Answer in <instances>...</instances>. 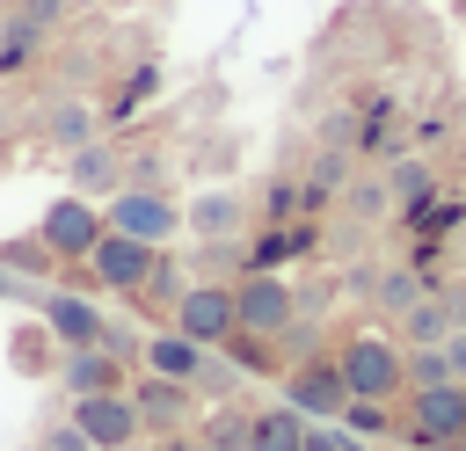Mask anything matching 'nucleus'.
Segmentation results:
<instances>
[{"label":"nucleus","mask_w":466,"mask_h":451,"mask_svg":"<svg viewBox=\"0 0 466 451\" xmlns=\"http://www.w3.org/2000/svg\"><path fill=\"white\" fill-rule=\"evenodd\" d=\"M335 371L350 386V400H400L408 393V349L393 335H342L335 342Z\"/></svg>","instance_id":"obj_1"},{"label":"nucleus","mask_w":466,"mask_h":451,"mask_svg":"<svg viewBox=\"0 0 466 451\" xmlns=\"http://www.w3.org/2000/svg\"><path fill=\"white\" fill-rule=\"evenodd\" d=\"M102 218H109L116 233L146 240V247H175V233H182V196H175L167 182H124V189L102 204Z\"/></svg>","instance_id":"obj_2"},{"label":"nucleus","mask_w":466,"mask_h":451,"mask_svg":"<svg viewBox=\"0 0 466 451\" xmlns=\"http://www.w3.org/2000/svg\"><path fill=\"white\" fill-rule=\"evenodd\" d=\"M459 429H466V386H459V378H451V386H415V393H400V436H393V444H408V451H444Z\"/></svg>","instance_id":"obj_3"},{"label":"nucleus","mask_w":466,"mask_h":451,"mask_svg":"<svg viewBox=\"0 0 466 451\" xmlns=\"http://www.w3.org/2000/svg\"><path fill=\"white\" fill-rule=\"evenodd\" d=\"M102 233H109L102 204H95V196H73V189H66V196H51V204H44V218H36V240L58 255V276H66V269H80V262L95 255V240H102Z\"/></svg>","instance_id":"obj_4"},{"label":"nucleus","mask_w":466,"mask_h":451,"mask_svg":"<svg viewBox=\"0 0 466 451\" xmlns=\"http://www.w3.org/2000/svg\"><path fill=\"white\" fill-rule=\"evenodd\" d=\"M233 320L248 327V335H269V342H284L306 313H299V284L291 276H277V269H248L240 284H233Z\"/></svg>","instance_id":"obj_5"},{"label":"nucleus","mask_w":466,"mask_h":451,"mask_svg":"<svg viewBox=\"0 0 466 451\" xmlns=\"http://www.w3.org/2000/svg\"><path fill=\"white\" fill-rule=\"evenodd\" d=\"M277 386H284V407H299L306 422H335V415L350 407V386H342V371H335V349H306V356H291Z\"/></svg>","instance_id":"obj_6"},{"label":"nucleus","mask_w":466,"mask_h":451,"mask_svg":"<svg viewBox=\"0 0 466 451\" xmlns=\"http://www.w3.org/2000/svg\"><path fill=\"white\" fill-rule=\"evenodd\" d=\"M36 320L58 335V349H109V335H116V320H109L87 291H66V284H51V291H44Z\"/></svg>","instance_id":"obj_7"},{"label":"nucleus","mask_w":466,"mask_h":451,"mask_svg":"<svg viewBox=\"0 0 466 451\" xmlns=\"http://www.w3.org/2000/svg\"><path fill=\"white\" fill-rule=\"evenodd\" d=\"M131 407H138V422H146V444H153V436H189L197 415H204L197 386H175V378H153V371L131 378Z\"/></svg>","instance_id":"obj_8"},{"label":"nucleus","mask_w":466,"mask_h":451,"mask_svg":"<svg viewBox=\"0 0 466 451\" xmlns=\"http://www.w3.org/2000/svg\"><path fill=\"white\" fill-rule=\"evenodd\" d=\"M66 415L87 429L95 451H138L146 444V422H138L131 393H87V400H66Z\"/></svg>","instance_id":"obj_9"},{"label":"nucleus","mask_w":466,"mask_h":451,"mask_svg":"<svg viewBox=\"0 0 466 451\" xmlns=\"http://www.w3.org/2000/svg\"><path fill=\"white\" fill-rule=\"evenodd\" d=\"M153 255L160 247H146V240H131V233H102L95 240V255H87V284L95 291H116V298H131L138 284H146V269H153Z\"/></svg>","instance_id":"obj_10"},{"label":"nucleus","mask_w":466,"mask_h":451,"mask_svg":"<svg viewBox=\"0 0 466 451\" xmlns=\"http://www.w3.org/2000/svg\"><path fill=\"white\" fill-rule=\"evenodd\" d=\"M138 364L124 349H66L58 356V393L66 400H87V393H131Z\"/></svg>","instance_id":"obj_11"},{"label":"nucleus","mask_w":466,"mask_h":451,"mask_svg":"<svg viewBox=\"0 0 466 451\" xmlns=\"http://www.w3.org/2000/svg\"><path fill=\"white\" fill-rule=\"evenodd\" d=\"M167 327H182V335L204 342V349H226V335L240 327V320H233V284H204V276H197V284L182 291V306H175Z\"/></svg>","instance_id":"obj_12"},{"label":"nucleus","mask_w":466,"mask_h":451,"mask_svg":"<svg viewBox=\"0 0 466 451\" xmlns=\"http://www.w3.org/2000/svg\"><path fill=\"white\" fill-rule=\"evenodd\" d=\"M58 175H66L73 196H116L124 175H131V160H124L116 138H87V145H73V153L58 160Z\"/></svg>","instance_id":"obj_13"},{"label":"nucleus","mask_w":466,"mask_h":451,"mask_svg":"<svg viewBox=\"0 0 466 451\" xmlns=\"http://www.w3.org/2000/svg\"><path fill=\"white\" fill-rule=\"evenodd\" d=\"M248 196L233 189V182H211V189H197L189 204H182V233H197V240H248Z\"/></svg>","instance_id":"obj_14"},{"label":"nucleus","mask_w":466,"mask_h":451,"mask_svg":"<svg viewBox=\"0 0 466 451\" xmlns=\"http://www.w3.org/2000/svg\"><path fill=\"white\" fill-rule=\"evenodd\" d=\"M189 284H197V276H189V255H175V247H160V255H153V269H146V284L131 291V306H138V320H153V327H167Z\"/></svg>","instance_id":"obj_15"},{"label":"nucleus","mask_w":466,"mask_h":451,"mask_svg":"<svg viewBox=\"0 0 466 451\" xmlns=\"http://www.w3.org/2000/svg\"><path fill=\"white\" fill-rule=\"evenodd\" d=\"M204 364H211V349H204V342H189L182 327H153V335L138 342V371H153V378L197 386V378H204Z\"/></svg>","instance_id":"obj_16"},{"label":"nucleus","mask_w":466,"mask_h":451,"mask_svg":"<svg viewBox=\"0 0 466 451\" xmlns=\"http://www.w3.org/2000/svg\"><path fill=\"white\" fill-rule=\"evenodd\" d=\"M204 451H255V407H240V400H211L204 415H197V429H189Z\"/></svg>","instance_id":"obj_17"},{"label":"nucleus","mask_w":466,"mask_h":451,"mask_svg":"<svg viewBox=\"0 0 466 451\" xmlns=\"http://www.w3.org/2000/svg\"><path fill=\"white\" fill-rule=\"evenodd\" d=\"M58 356H66V349H58V335H51L44 320H22V327L7 335V364H15L22 378H51Z\"/></svg>","instance_id":"obj_18"},{"label":"nucleus","mask_w":466,"mask_h":451,"mask_svg":"<svg viewBox=\"0 0 466 451\" xmlns=\"http://www.w3.org/2000/svg\"><path fill=\"white\" fill-rule=\"evenodd\" d=\"M226 356H233V371L240 378H284V342H269V335H248V327H233L226 335Z\"/></svg>","instance_id":"obj_19"},{"label":"nucleus","mask_w":466,"mask_h":451,"mask_svg":"<svg viewBox=\"0 0 466 451\" xmlns=\"http://www.w3.org/2000/svg\"><path fill=\"white\" fill-rule=\"evenodd\" d=\"M0 269L22 276V284H51V276H58V255H51V247L36 240V226H29V233H7V240H0Z\"/></svg>","instance_id":"obj_20"},{"label":"nucleus","mask_w":466,"mask_h":451,"mask_svg":"<svg viewBox=\"0 0 466 451\" xmlns=\"http://www.w3.org/2000/svg\"><path fill=\"white\" fill-rule=\"evenodd\" d=\"M386 196H393L400 218H415V211L437 196V167H430V160H393V167H386Z\"/></svg>","instance_id":"obj_21"},{"label":"nucleus","mask_w":466,"mask_h":451,"mask_svg":"<svg viewBox=\"0 0 466 451\" xmlns=\"http://www.w3.org/2000/svg\"><path fill=\"white\" fill-rule=\"evenodd\" d=\"M44 138H51L58 153H73V145L102 138V109H95V102H58V109L44 116Z\"/></svg>","instance_id":"obj_22"},{"label":"nucleus","mask_w":466,"mask_h":451,"mask_svg":"<svg viewBox=\"0 0 466 451\" xmlns=\"http://www.w3.org/2000/svg\"><path fill=\"white\" fill-rule=\"evenodd\" d=\"M422 298H430V284H422L415 269H400V262L371 276V313H386V320H400V313H408V306H422Z\"/></svg>","instance_id":"obj_23"},{"label":"nucleus","mask_w":466,"mask_h":451,"mask_svg":"<svg viewBox=\"0 0 466 451\" xmlns=\"http://www.w3.org/2000/svg\"><path fill=\"white\" fill-rule=\"evenodd\" d=\"M335 422H342L350 436H364V444H393V436H400V400H350Z\"/></svg>","instance_id":"obj_24"},{"label":"nucleus","mask_w":466,"mask_h":451,"mask_svg":"<svg viewBox=\"0 0 466 451\" xmlns=\"http://www.w3.org/2000/svg\"><path fill=\"white\" fill-rule=\"evenodd\" d=\"M255 451H306V415L299 407H255Z\"/></svg>","instance_id":"obj_25"},{"label":"nucleus","mask_w":466,"mask_h":451,"mask_svg":"<svg viewBox=\"0 0 466 451\" xmlns=\"http://www.w3.org/2000/svg\"><path fill=\"white\" fill-rule=\"evenodd\" d=\"M29 444H36V451H95V444H87V429H80L73 415H66V422H58V415H44Z\"/></svg>","instance_id":"obj_26"},{"label":"nucleus","mask_w":466,"mask_h":451,"mask_svg":"<svg viewBox=\"0 0 466 451\" xmlns=\"http://www.w3.org/2000/svg\"><path fill=\"white\" fill-rule=\"evenodd\" d=\"M342 211H350L357 226H379V218L393 211V196H386V182H364V189H350V196H342Z\"/></svg>","instance_id":"obj_27"},{"label":"nucleus","mask_w":466,"mask_h":451,"mask_svg":"<svg viewBox=\"0 0 466 451\" xmlns=\"http://www.w3.org/2000/svg\"><path fill=\"white\" fill-rule=\"evenodd\" d=\"M415 386H451L444 349H408V393H415Z\"/></svg>","instance_id":"obj_28"},{"label":"nucleus","mask_w":466,"mask_h":451,"mask_svg":"<svg viewBox=\"0 0 466 451\" xmlns=\"http://www.w3.org/2000/svg\"><path fill=\"white\" fill-rule=\"evenodd\" d=\"M153 87H160V73H153V65H138V73L124 80V95H109V116H131V109H138Z\"/></svg>","instance_id":"obj_29"},{"label":"nucleus","mask_w":466,"mask_h":451,"mask_svg":"<svg viewBox=\"0 0 466 451\" xmlns=\"http://www.w3.org/2000/svg\"><path fill=\"white\" fill-rule=\"evenodd\" d=\"M437 349H444V371H451V378L466 386V327H451V335H444Z\"/></svg>","instance_id":"obj_30"},{"label":"nucleus","mask_w":466,"mask_h":451,"mask_svg":"<svg viewBox=\"0 0 466 451\" xmlns=\"http://www.w3.org/2000/svg\"><path fill=\"white\" fill-rule=\"evenodd\" d=\"M0 306H44V291H36V284H22V276H7V269H0Z\"/></svg>","instance_id":"obj_31"},{"label":"nucleus","mask_w":466,"mask_h":451,"mask_svg":"<svg viewBox=\"0 0 466 451\" xmlns=\"http://www.w3.org/2000/svg\"><path fill=\"white\" fill-rule=\"evenodd\" d=\"M146 451H204V444H197V436H153Z\"/></svg>","instance_id":"obj_32"},{"label":"nucleus","mask_w":466,"mask_h":451,"mask_svg":"<svg viewBox=\"0 0 466 451\" xmlns=\"http://www.w3.org/2000/svg\"><path fill=\"white\" fill-rule=\"evenodd\" d=\"M444 451H466V429H459V436H451V444H444Z\"/></svg>","instance_id":"obj_33"},{"label":"nucleus","mask_w":466,"mask_h":451,"mask_svg":"<svg viewBox=\"0 0 466 451\" xmlns=\"http://www.w3.org/2000/svg\"><path fill=\"white\" fill-rule=\"evenodd\" d=\"M15 451H36V444H15Z\"/></svg>","instance_id":"obj_34"}]
</instances>
